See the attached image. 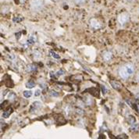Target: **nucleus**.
<instances>
[{"label": "nucleus", "mask_w": 139, "mask_h": 139, "mask_svg": "<svg viewBox=\"0 0 139 139\" xmlns=\"http://www.w3.org/2000/svg\"><path fill=\"white\" fill-rule=\"evenodd\" d=\"M50 95H51V96H53V97H57V96H59V93L56 92H55V91H51Z\"/></svg>", "instance_id": "obj_21"}, {"label": "nucleus", "mask_w": 139, "mask_h": 139, "mask_svg": "<svg viewBox=\"0 0 139 139\" xmlns=\"http://www.w3.org/2000/svg\"><path fill=\"white\" fill-rule=\"evenodd\" d=\"M27 70L28 71V72H34V71L37 70V66L34 64H30L28 66Z\"/></svg>", "instance_id": "obj_11"}, {"label": "nucleus", "mask_w": 139, "mask_h": 139, "mask_svg": "<svg viewBox=\"0 0 139 139\" xmlns=\"http://www.w3.org/2000/svg\"><path fill=\"white\" fill-rule=\"evenodd\" d=\"M86 1H87V0H74V3L77 5H82V4H84Z\"/></svg>", "instance_id": "obj_18"}, {"label": "nucleus", "mask_w": 139, "mask_h": 139, "mask_svg": "<svg viewBox=\"0 0 139 139\" xmlns=\"http://www.w3.org/2000/svg\"><path fill=\"white\" fill-rule=\"evenodd\" d=\"M8 98H9V99L10 101H13V100H15V99H17V95L14 92H10L9 93V95H8Z\"/></svg>", "instance_id": "obj_12"}, {"label": "nucleus", "mask_w": 139, "mask_h": 139, "mask_svg": "<svg viewBox=\"0 0 139 139\" xmlns=\"http://www.w3.org/2000/svg\"><path fill=\"white\" fill-rule=\"evenodd\" d=\"M130 20V16L127 13H122L118 16V21L121 25L126 24Z\"/></svg>", "instance_id": "obj_2"}, {"label": "nucleus", "mask_w": 139, "mask_h": 139, "mask_svg": "<svg viewBox=\"0 0 139 139\" xmlns=\"http://www.w3.org/2000/svg\"><path fill=\"white\" fill-rule=\"evenodd\" d=\"M118 73H119V75L120 76L121 78L124 79V80H127V78L130 77L129 74L127 73V70L125 69L124 66H122L119 68V70H118Z\"/></svg>", "instance_id": "obj_3"}, {"label": "nucleus", "mask_w": 139, "mask_h": 139, "mask_svg": "<svg viewBox=\"0 0 139 139\" xmlns=\"http://www.w3.org/2000/svg\"><path fill=\"white\" fill-rule=\"evenodd\" d=\"M25 1H26V0H20V2H21V3H24Z\"/></svg>", "instance_id": "obj_26"}, {"label": "nucleus", "mask_w": 139, "mask_h": 139, "mask_svg": "<svg viewBox=\"0 0 139 139\" xmlns=\"http://www.w3.org/2000/svg\"><path fill=\"white\" fill-rule=\"evenodd\" d=\"M20 35H21V33H20V32H18V33L16 34V36H17V39L20 38Z\"/></svg>", "instance_id": "obj_25"}, {"label": "nucleus", "mask_w": 139, "mask_h": 139, "mask_svg": "<svg viewBox=\"0 0 139 139\" xmlns=\"http://www.w3.org/2000/svg\"><path fill=\"white\" fill-rule=\"evenodd\" d=\"M42 106V103L41 102H39V101H36V102H35L33 103V105H32V106L31 108V110H30V111H31V112L37 111V110H38Z\"/></svg>", "instance_id": "obj_5"}, {"label": "nucleus", "mask_w": 139, "mask_h": 139, "mask_svg": "<svg viewBox=\"0 0 139 139\" xmlns=\"http://www.w3.org/2000/svg\"><path fill=\"white\" fill-rule=\"evenodd\" d=\"M23 94H24V96L25 98H27V99L32 96V92L31 91H24Z\"/></svg>", "instance_id": "obj_16"}, {"label": "nucleus", "mask_w": 139, "mask_h": 139, "mask_svg": "<svg viewBox=\"0 0 139 139\" xmlns=\"http://www.w3.org/2000/svg\"><path fill=\"white\" fill-rule=\"evenodd\" d=\"M40 94H41L40 90H36V92H35V96H38Z\"/></svg>", "instance_id": "obj_24"}, {"label": "nucleus", "mask_w": 139, "mask_h": 139, "mask_svg": "<svg viewBox=\"0 0 139 139\" xmlns=\"http://www.w3.org/2000/svg\"><path fill=\"white\" fill-rule=\"evenodd\" d=\"M50 54H51V56H52L53 58H55V59H59V56L58 54H56L55 52L51 51V52H50Z\"/></svg>", "instance_id": "obj_19"}, {"label": "nucleus", "mask_w": 139, "mask_h": 139, "mask_svg": "<svg viewBox=\"0 0 139 139\" xmlns=\"http://www.w3.org/2000/svg\"><path fill=\"white\" fill-rule=\"evenodd\" d=\"M31 9L34 12H39L44 7L43 0H31Z\"/></svg>", "instance_id": "obj_1"}, {"label": "nucleus", "mask_w": 139, "mask_h": 139, "mask_svg": "<svg viewBox=\"0 0 139 139\" xmlns=\"http://www.w3.org/2000/svg\"><path fill=\"white\" fill-rule=\"evenodd\" d=\"M132 108H134L138 112H139V101H136L134 103L132 104Z\"/></svg>", "instance_id": "obj_15"}, {"label": "nucleus", "mask_w": 139, "mask_h": 139, "mask_svg": "<svg viewBox=\"0 0 139 139\" xmlns=\"http://www.w3.org/2000/svg\"><path fill=\"white\" fill-rule=\"evenodd\" d=\"M35 86V83L32 81H30L28 82L27 84H26V87H27L28 88H33Z\"/></svg>", "instance_id": "obj_13"}, {"label": "nucleus", "mask_w": 139, "mask_h": 139, "mask_svg": "<svg viewBox=\"0 0 139 139\" xmlns=\"http://www.w3.org/2000/svg\"><path fill=\"white\" fill-rule=\"evenodd\" d=\"M110 84H111V86H112V87L114 89L117 90V91H119V90H120L121 88H122L121 84L120 83V82H118V81H110Z\"/></svg>", "instance_id": "obj_8"}, {"label": "nucleus", "mask_w": 139, "mask_h": 139, "mask_svg": "<svg viewBox=\"0 0 139 139\" xmlns=\"http://www.w3.org/2000/svg\"><path fill=\"white\" fill-rule=\"evenodd\" d=\"M52 1H53V2H57V1H59V0H52Z\"/></svg>", "instance_id": "obj_27"}, {"label": "nucleus", "mask_w": 139, "mask_h": 139, "mask_svg": "<svg viewBox=\"0 0 139 139\" xmlns=\"http://www.w3.org/2000/svg\"><path fill=\"white\" fill-rule=\"evenodd\" d=\"M117 138H127L128 137H127L126 134H122V135H119Z\"/></svg>", "instance_id": "obj_23"}, {"label": "nucleus", "mask_w": 139, "mask_h": 139, "mask_svg": "<svg viewBox=\"0 0 139 139\" xmlns=\"http://www.w3.org/2000/svg\"><path fill=\"white\" fill-rule=\"evenodd\" d=\"M130 131L132 132H138L139 130V123H134L133 124H130Z\"/></svg>", "instance_id": "obj_9"}, {"label": "nucleus", "mask_w": 139, "mask_h": 139, "mask_svg": "<svg viewBox=\"0 0 139 139\" xmlns=\"http://www.w3.org/2000/svg\"><path fill=\"white\" fill-rule=\"evenodd\" d=\"M13 112V109H9V110H6V111H5L4 112H3L2 113V117H4V118H8L9 116V115L12 113Z\"/></svg>", "instance_id": "obj_10"}, {"label": "nucleus", "mask_w": 139, "mask_h": 139, "mask_svg": "<svg viewBox=\"0 0 139 139\" xmlns=\"http://www.w3.org/2000/svg\"><path fill=\"white\" fill-rule=\"evenodd\" d=\"M90 25H91L92 28H93L94 30H98L101 28V24L96 19H94V18L90 20Z\"/></svg>", "instance_id": "obj_4"}, {"label": "nucleus", "mask_w": 139, "mask_h": 139, "mask_svg": "<svg viewBox=\"0 0 139 139\" xmlns=\"http://www.w3.org/2000/svg\"><path fill=\"white\" fill-rule=\"evenodd\" d=\"M127 121H128V123H130V124H133L134 123L136 122V120H135L134 116H129L128 118H127Z\"/></svg>", "instance_id": "obj_14"}, {"label": "nucleus", "mask_w": 139, "mask_h": 139, "mask_svg": "<svg viewBox=\"0 0 139 139\" xmlns=\"http://www.w3.org/2000/svg\"><path fill=\"white\" fill-rule=\"evenodd\" d=\"M102 93H103V94H106V93L107 90H106V86L102 85Z\"/></svg>", "instance_id": "obj_22"}, {"label": "nucleus", "mask_w": 139, "mask_h": 139, "mask_svg": "<svg viewBox=\"0 0 139 139\" xmlns=\"http://www.w3.org/2000/svg\"><path fill=\"white\" fill-rule=\"evenodd\" d=\"M102 57H103V59L105 61L110 62L112 59V53L110 51H106V52H105L103 53Z\"/></svg>", "instance_id": "obj_6"}, {"label": "nucleus", "mask_w": 139, "mask_h": 139, "mask_svg": "<svg viewBox=\"0 0 139 139\" xmlns=\"http://www.w3.org/2000/svg\"><path fill=\"white\" fill-rule=\"evenodd\" d=\"M23 20H24V18H23V17H15L13 18V22H16V23H19V22L22 21Z\"/></svg>", "instance_id": "obj_17"}, {"label": "nucleus", "mask_w": 139, "mask_h": 139, "mask_svg": "<svg viewBox=\"0 0 139 139\" xmlns=\"http://www.w3.org/2000/svg\"><path fill=\"white\" fill-rule=\"evenodd\" d=\"M124 67L130 76H131V75L134 73V67L132 64H130V63H127V64L124 65Z\"/></svg>", "instance_id": "obj_7"}, {"label": "nucleus", "mask_w": 139, "mask_h": 139, "mask_svg": "<svg viewBox=\"0 0 139 139\" xmlns=\"http://www.w3.org/2000/svg\"><path fill=\"white\" fill-rule=\"evenodd\" d=\"M64 74H65V71L63 70H59V71L56 72V76H57V77L62 76V75H63Z\"/></svg>", "instance_id": "obj_20"}]
</instances>
